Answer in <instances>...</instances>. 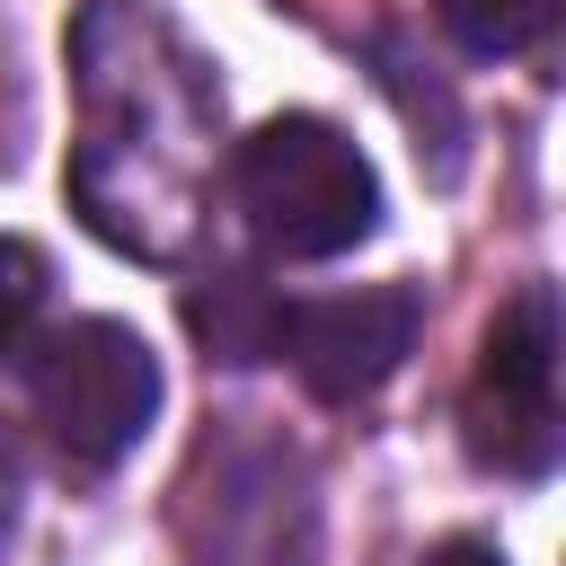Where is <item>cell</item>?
<instances>
[{
  "label": "cell",
  "mask_w": 566,
  "mask_h": 566,
  "mask_svg": "<svg viewBox=\"0 0 566 566\" xmlns=\"http://www.w3.org/2000/svg\"><path fill=\"white\" fill-rule=\"evenodd\" d=\"M203 469H212L221 504L186 495V504H212V522L195 513L186 539L212 566H292L301 557V486H283V460L274 451H248V460L239 451H203Z\"/></svg>",
  "instance_id": "6"
},
{
  "label": "cell",
  "mask_w": 566,
  "mask_h": 566,
  "mask_svg": "<svg viewBox=\"0 0 566 566\" xmlns=\"http://www.w3.org/2000/svg\"><path fill=\"white\" fill-rule=\"evenodd\" d=\"M274 310H283V301H265V283H256V274H221L212 292H195V301H186L195 336H203L221 363H256V354L274 345Z\"/></svg>",
  "instance_id": "7"
},
{
  "label": "cell",
  "mask_w": 566,
  "mask_h": 566,
  "mask_svg": "<svg viewBox=\"0 0 566 566\" xmlns=\"http://www.w3.org/2000/svg\"><path fill=\"white\" fill-rule=\"evenodd\" d=\"M416 566H504V548L495 539H433Z\"/></svg>",
  "instance_id": "11"
},
{
  "label": "cell",
  "mask_w": 566,
  "mask_h": 566,
  "mask_svg": "<svg viewBox=\"0 0 566 566\" xmlns=\"http://www.w3.org/2000/svg\"><path fill=\"white\" fill-rule=\"evenodd\" d=\"M230 203L256 230V248L318 265L345 256L354 239H371L380 221V186L371 159L327 124V115H274L230 150Z\"/></svg>",
  "instance_id": "2"
},
{
  "label": "cell",
  "mask_w": 566,
  "mask_h": 566,
  "mask_svg": "<svg viewBox=\"0 0 566 566\" xmlns=\"http://www.w3.org/2000/svg\"><path fill=\"white\" fill-rule=\"evenodd\" d=\"M71 203L124 256H186L221 142V80L150 0H80L71 18Z\"/></svg>",
  "instance_id": "1"
},
{
  "label": "cell",
  "mask_w": 566,
  "mask_h": 566,
  "mask_svg": "<svg viewBox=\"0 0 566 566\" xmlns=\"http://www.w3.org/2000/svg\"><path fill=\"white\" fill-rule=\"evenodd\" d=\"M27 398L71 469H115L159 416V354L124 318H71L27 354Z\"/></svg>",
  "instance_id": "3"
},
{
  "label": "cell",
  "mask_w": 566,
  "mask_h": 566,
  "mask_svg": "<svg viewBox=\"0 0 566 566\" xmlns=\"http://www.w3.org/2000/svg\"><path fill=\"white\" fill-rule=\"evenodd\" d=\"M18 495H27V451H18V433L0 424V539L18 531Z\"/></svg>",
  "instance_id": "10"
},
{
  "label": "cell",
  "mask_w": 566,
  "mask_h": 566,
  "mask_svg": "<svg viewBox=\"0 0 566 566\" xmlns=\"http://www.w3.org/2000/svg\"><path fill=\"white\" fill-rule=\"evenodd\" d=\"M35 310H44V256L27 239H0V354L27 345Z\"/></svg>",
  "instance_id": "9"
},
{
  "label": "cell",
  "mask_w": 566,
  "mask_h": 566,
  "mask_svg": "<svg viewBox=\"0 0 566 566\" xmlns=\"http://www.w3.org/2000/svg\"><path fill=\"white\" fill-rule=\"evenodd\" d=\"M416 345V292L407 283H380V292H327V301H292L274 310V354L301 371L310 398L345 407V398H371Z\"/></svg>",
  "instance_id": "5"
},
{
  "label": "cell",
  "mask_w": 566,
  "mask_h": 566,
  "mask_svg": "<svg viewBox=\"0 0 566 566\" xmlns=\"http://www.w3.org/2000/svg\"><path fill=\"white\" fill-rule=\"evenodd\" d=\"M433 18H442V35H451L460 53H478V62H504V53H531V44H548V27H557V0H433Z\"/></svg>",
  "instance_id": "8"
},
{
  "label": "cell",
  "mask_w": 566,
  "mask_h": 566,
  "mask_svg": "<svg viewBox=\"0 0 566 566\" xmlns=\"http://www.w3.org/2000/svg\"><path fill=\"white\" fill-rule=\"evenodd\" d=\"M557 433H566L557 424V292L522 283L478 336V363L460 389V442L495 478H548Z\"/></svg>",
  "instance_id": "4"
}]
</instances>
